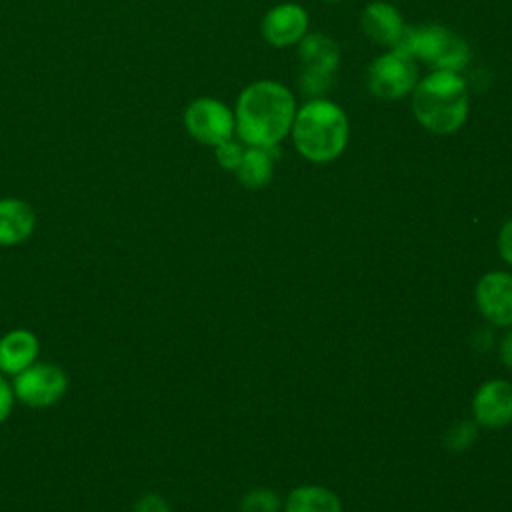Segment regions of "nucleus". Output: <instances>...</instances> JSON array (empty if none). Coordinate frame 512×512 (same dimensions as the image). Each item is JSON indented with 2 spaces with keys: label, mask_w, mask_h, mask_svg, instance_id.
I'll use <instances>...</instances> for the list:
<instances>
[{
  "label": "nucleus",
  "mask_w": 512,
  "mask_h": 512,
  "mask_svg": "<svg viewBox=\"0 0 512 512\" xmlns=\"http://www.w3.org/2000/svg\"><path fill=\"white\" fill-rule=\"evenodd\" d=\"M296 116L292 92L274 80L248 84L238 98L234 124L244 144L274 148L290 130Z\"/></svg>",
  "instance_id": "nucleus-1"
},
{
  "label": "nucleus",
  "mask_w": 512,
  "mask_h": 512,
  "mask_svg": "<svg viewBox=\"0 0 512 512\" xmlns=\"http://www.w3.org/2000/svg\"><path fill=\"white\" fill-rule=\"evenodd\" d=\"M296 150L314 164L336 160L348 142V118L344 110L324 98L304 104L292 122Z\"/></svg>",
  "instance_id": "nucleus-2"
},
{
  "label": "nucleus",
  "mask_w": 512,
  "mask_h": 512,
  "mask_svg": "<svg viewBox=\"0 0 512 512\" xmlns=\"http://www.w3.org/2000/svg\"><path fill=\"white\" fill-rule=\"evenodd\" d=\"M468 90L456 72L434 70L416 82L412 112L434 134H452L468 118Z\"/></svg>",
  "instance_id": "nucleus-3"
},
{
  "label": "nucleus",
  "mask_w": 512,
  "mask_h": 512,
  "mask_svg": "<svg viewBox=\"0 0 512 512\" xmlns=\"http://www.w3.org/2000/svg\"><path fill=\"white\" fill-rule=\"evenodd\" d=\"M406 56L428 62L434 70L458 72L470 60L468 44L450 28L428 24L404 28L398 44L392 48Z\"/></svg>",
  "instance_id": "nucleus-4"
},
{
  "label": "nucleus",
  "mask_w": 512,
  "mask_h": 512,
  "mask_svg": "<svg viewBox=\"0 0 512 512\" xmlns=\"http://www.w3.org/2000/svg\"><path fill=\"white\" fill-rule=\"evenodd\" d=\"M16 402L28 408H50L58 404L68 392V374L62 366L36 360L32 366L10 378Z\"/></svg>",
  "instance_id": "nucleus-5"
},
{
  "label": "nucleus",
  "mask_w": 512,
  "mask_h": 512,
  "mask_svg": "<svg viewBox=\"0 0 512 512\" xmlns=\"http://www.w3.org/2000/svg\"><path fill=\"white\" fill-rule=\"evenodd\" d=\"M298 58L302 64V74H300L302 92L310 96L324 94L340 62V50L336 42L320 32L308 34L300 42Z\"/></svg>",
  "instance_id": "nucleus-6"
},
{
  "label": "nucleus",
  "mask_w": 512,
  "mask_h": 512,
  "mask_svg": "<svg viewBox=\"0 0 512 512\" xmlns=\"http://www.w3.org/2000/svg\"><path fill=\"white\" fill-rule=\"evenodd\" d=\"M414 60L398 50L374 58L366 70L368 90L382 100H398L416 86Z\"/></svg>",
  "instance_id": "nucleus-7"
},
{
  "label": "nucleus",
  "mask_w": 512,
  "mask_h": 512,
  "mask_svg": "<svg viewBox=\"0 0 512 512\" xmlns=\"http://www.w3.org/2000/svg\"><path fill=\"white\" fill-rule=\"evenodd\" d=\"M186 132L206 146H218L232 138L236 130L234 114L226 104L216 98H196L184 110Z\"/></svg>",
  "instance_id": "nucleus-8"
},
{
  "label": "nucleus",
  "mask_w": 512,
  "mask_h": 512,
  "mask_svg": "<svg viewBox=\"0 0 512 512\" xmlns=\"http://www.w3.org/2000/svg\"><path fill=\"white\" fill-rule=\"evenodd\" d=\"M476 304L482 316L500 328L512 326V274L494 270L476 284Z\"/></svg>",
  "instance_id": "nucleus-9"
},
{
  "label": "nucleus",
  "mask_w": 512,
  "mask_h": 512,
  "mask_svg": "<svg viewBox=\"0 0 512 512\" xmlns=\"http://www.w3.org/2000/svg\"><path fill=\"white\" fill-rule=\"evenodd\" d=\"M474 422L484 428H504L512 422V384L508 380L484 382L472 398Z\"/></svg>",
  "instance_id": "nucleus-10"
},
{
  "label": "nucleus",
  "mask_w": 512,
  "mask_h": 512,
  "mask_svg": "<svg viewBox=\"0 0 512 512\" xmlns=\"http://www.w3.org/2000/svg\"><path fill=\"white\" fill-rule=\"evenodd\" d=\"M308 28V14L298 4H280L266 12L262 20V36L272 46H290L298 42Z\"/></svg>",
  "instance_id": "nucleus-11"
},
{
  "label": "nucleus",
  "mask_w": 512,
  "mask_h": 512,
  "mask_svg": "<svg viewBox=\"0 0 512 512\" xmlns=\"http://www.w3.org/2000/svg\"><path fill=\"white\" fill-rule=\"evenodd\" d=\"M40 356V340L28 328H12L0 336V374L12 378Z\"/></svg>",
  "instance_id": "nucleus-12"
},
{
  "label": "nucleus",
  "mask_w": 512,
  "mask_h": 512,
  "mask_svg": "<svg viewBox=\"0 0 512 512\" xmlns=\"http://www.w3.org/2000/svg\"><path fill=\"white\" fill-rule=\"evenodd\" d=\"M36 230V212L30 202L14 196L0 198V248L24 244Z\"/></svg>",
  "instance_id": "nucleus-13"
},
{
  "label": "nucleus",
  "mask_w": 512,
  "mask_h": 512,
  "mask_svg": "<svg viewBox=\"0 0 512 512\" xmlns=\"http://www.w3.org/2000/svg\"><path fill=\"white\" fill-rule=\"evenodd\" d=\"M360 26L372 42L382 44V46H392V48L398 44L404 28H406L400 12L384 0L370 2L362 10Z\"/></svg>",
  "instance_id": "nucleus-14"
},
{
  "label": "nucleus",
  "mask_w": 512,
  "mask_h": 512,
  "mask_svg": "<svg viewBox=\"0 0 512 512\" xmlns=\"http://www.w3.org/2000/svg\"><path fill=\"white\" fill-rule=\"evenodd\" d=\"M284 512H342V504L330 488L304 484L286 496Z\"/></svg>",
  "instance_id": "nucleus-15"
},
{
  "label": "nucleus",
  "mask_w": 512,
  "mask_h": 512,
  "mask_svg": "<svg viewBox=\"0 0 512 512\" xmlns=\"http://www.w3.org/2000/svg\"><path fill=\"white\" fill-rule=\"evenodd\" d=\"M270 150H274V148H252L250 146L248 150H244L242 160H240L238 168L234 170L244 188L258 190L270 182L272 172H274Z\"/></svg>",
  "instance_id": "nucleus-16"
},
{
  "label": "nucleus",
  "mask_w": 512,
  "mask_h": 512,
  "mask_svg": "<svg viewBox=\"0 0 512 512\" xmlns=\"http://www.w3.org/2000/svg\"><path fill=\"white\" fill-rule=\"evenodd\" d=\"M282 500L270 488H252L240 500V512H280Z\"/></svg>",
  "instance_id": "nucleus-17"
},
{
  "label": "nucleus",
  "mask_w": 512,
  "mask_h": 512,
  "mask_svg": "<svg viewBox=\"0 0 512 512\" xmlns=\"http://www.w3.org/2000/svg\"><path fill=\"white\" fill-rule=\"evenodd\" d=\"M474 438H476V422L464 420L450 428V432L446 434V446L456 452L466 450L474 442Z\"/></svg>",
  "instance_id": "nucleus-18"
},
{
  "label": "nucleus",
  "mask_w": 512,
  "mask_h": 512,
  "mask_svg": "<svg viewBox=\"0 0 512 512\" xmlns=\"http://www.w3.org/2000/svg\"><path fill=\"white\" fill-rule=\"evenodd\" d=\"M242 154H244V148L240 144L232 142V138L216 146V160L226 170H236L242 160Z\"/></svg>",
  "instance_id": "nucleus-19"
},
{
  "label": "nucleus",
  "mask_w": 512,
  "mask_h": 512,
  "mask_svg": "<svg viewBox=\"0 0 512 512\" xmlns=\"http://www.w3.org/2000/svg\"><path fill=\"white\" fill-rule=\"evenodd\" d=\"M132 512H172L168 500L158 492H146L136 502Z\"/></svg>",
  "instance_id": "nucleus-20"
},
{
  "label": "nucleus",
  "mask_w": 512,
  "mask_h": 512,
  "mask_svg": "<svg viewBox=\"0 0 512 512\" xmlns=\"http://www.w3.org/2000/svg\"><path fill=\"white\" fill-rule=\"evenodd\" d=\"M16 406V396L12 390V382L8 376L0 374V426L10 418Z\"/></svg>",
  "instance_id": "nucleus-21"
},
{
  "label": "nucleus",
  "mask_w": 512,
  "mask_h": 512,
  "mask_svg": "<svg viewBox=\"0 0 512 512\" xmlns=\"http://www.w3.org/2000/svg\"><path fill=\"white\" fill-rule=\"evenodd\" d=\"M498 252L500 258L512 266V218L504 222V226L500 228L498 234Z\"/></svg>",
  "instance_id": "nucleus-22"
},
{
  "label": "nucleus",
  "mask_w": 512,
  "mask_h": 512,
  "mask_svg": "<svg viewBox=\"0 0 512 512\" xmlns=\"http://www.w3.org/2000/svg\"><path fill=\"white\" fill-rule=\"evenodd\" d=\"M498 352H500V360L512 370V330L500 340Z\"/></svg>",
  "instance_id": "nucleus-23"
},
{
  "label": "nucleus",
  "mask_w": 512,
  "mask_h": 512,
  "mask_svg": "<svg viewBox=\"0 0 512 512\" xmlns=\"http://www.w3.org/2000/svg\"><path fill=\"white\" fill-rule=\"evenodd\" d=\"M326 2H338V0H326Z\"/></svg>",
  "instance_id": "nucleus-24"
}]
</instances>
